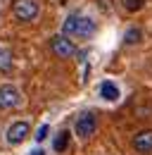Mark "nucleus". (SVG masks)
I'll return each mask as SVG.
<instances>
[{"instance_id": "nucleus-10", "label": "nucleus", "mask_w": 152, "mask_h": 155, "mask_svg": "<svg viewBox=\"0 0 152 155\" xmlns=\"http://www.w3.org/2000/svg\"><path fill=\"white\" fill-rule=\"evenodd\" d=\"M10 69H12V55L10 50L0 48V72H10Z\"/></svg>"}, {"instance_id": "nucleus-5", "label": "nucleus", "mask_w": 152, "mask_h": 155, "mask_svg": "<svg viewBox=\"0 0 152 155\" xmlns=\"http://www.w3.org/2000/svg\"><path fill=\"white\" fill-rule=\"evenodd\" d=\"M95 129H97V117L93 112H83V115L76 119L74 124V131L76 136H81V138H88V136L95 134Z\"/></svg>"}, {"instance_id": "nucleus-13", "label": "nucleus", "mask_w": 152, "mask_h": 155, "mask_svg": "<svg viewBox=\"0 0 152 155\" xmlns=\"http://www.w3.org/2000/svg\"><path fill=\"white\" fill-rule=\"evenodd\" d=\"M48 131H50V127H48V124H43V127H38V131H36V141H38V143L48 138Z\"/></svg>"}, {"instance_id": "nucleus-4", "label": "nucleus", "mask_w": 152, "mask_h": 155, "mask_svg": "<svg viewBox=\"0 0 152 155\" xmlns=\"http://www.w3.org/2000/svg\"><path fill=\"white\" fill-rule=\"evenodd\" d=\"M31 134V127H29V122H14V124H10L7 127V131H5V138H7V143L10 146H19V143H24L26 138Z\"/></svg>"}, {"instance_id": "nucleus-8", "label": "nucleus", "mask_w": 152, "mask_h": 155, "mask_svg": "<svg viewBox=\"0 0 152 155\" xmlns=\"http://www.w3.org/2000/svg\"><path fill=\"white\" fill-rule=\"evenodd\" d=\"M100 96L105 98V100H116V98H119V88H116V84L105 81V84L100 86Z\"/></svg>"}, {"instance_id": "nucleus-14", "label": "nucleus", "mask_w": 152, "mask_h": 155, "mask_svg": "<svg viewBox=\"0 0 152 155\" xmlns=\"http://www.w3.org/2000/svg\"><path fill=\"white\" fill-rule=\"evenodd\" d=\"M31 155H45L43 150H31Z\"/></svg>"}, {"instance_id": "nucleus-1", "label": "nucleus", "mask_w": 152, "mask_h": 155, "mask_svg": "<svg viewBox=\"0 0 152 155\" xmlns=\"http://www.w3.org/2000/svg\"><path fill=\"white\" fill-rule=\"evenodd\" d=\"M95 21L90 17H78V15H69L64 24H62V34L69 38H90L95 34Z\"/></svg>"}, {"instance_id": "nucleus-12", "label": "nucleus", "mask_w": 152, "mask_h": 155, "mask_svg": "<svg viewBox=\"0 0 152 155\" xmlns=\"http://www.w3.org/2000/svg\"><path fill=\"white\" fill-rule=\"evenodd\" d=\"M143 5H145V0H124V7H126L128 12H138Z\"/></svg>"}, {"instance_id": "nucleus-6", "label": "nucleus", "mask_w": 152, "mask_h": 155, "mask_svg": "<svg viewBox=\"0 0 152 155\" xmlns=\"http://www.w3.org/2000/svg\"><path fill=\"white\" fill-rule=\"evenodd\" d=\"M21 96H19L17 86H12V84H2L0 86V110H12V107H17Z\"/></svg>"}, {"instance_id": "nucleus-2", "label": "nucleus", "mask_w": 152, "mask_h": 155, "mask_svg": "<svg viewBox=\"0 0 152 155\" xmlns=\"http://www.w3.org/2000/svg\"><path fill=\"white\" fill-rule=\"evenodd\" d=\"M12 15L17 21H33L40 15V2L38 0H14L12 2Z\"/></svg>"}, {"instance_id": "nucleus-9", "label": "nucleus", "mask_w": 152, "mask_h": 155, "mask_svg": "<svg viewBox=\"0 0 152 155\" xmlns=\"http://www.w3.org/2000/svg\"><path fill=\"white\" fill-rule=\"evenodd\" d=\"M52 146H55V150H57V153H62V150H67V146H69V131H59Z\"/></svg>"}, {"instance_id": "nucleus-11", "label": "nucleus", "mask_w": 152, "mask_h": 155, "mask_svg": "<svg viewBox=\"0 0 152 155\" xmlns=\"http://www.w3.org/2000/svg\"><path fill=\"white\" fill-rule=\"evenodd\" d=\"M140 38H143V31L140 29H128L126 36H124V43L126 45H135V43H140Z\"/></svg>"}, {"instance_id": "nucleus-3", "label": "nucleus", "mask_w": 152, "mask_h": 155, "mask_svg": "<svg viewBox=\"0 0 152 155\" xmlns=\"http://www.w3.org/2000/svg\"><path fill=\"white\" fill-rule=\"evenodd\" d=\"M50 50L55 53L57 58H62V60H69V58H74L76 55V45H74V41L69 38V36H52V41H50Z\"/></svg>"}, {"instance_id": "nucleus-7", "label": "nucleus", "mask_w": 152, "mask_h": 155, "mask_svg": "<svg viewBox=\"0 0 152 155\" xmlns=\"http://www.w3.org/2000/svg\"><path fill=\"white\" fill-rule=\"evenodd\" d=\"M133 148L140 155L152 153V129H143V131H138L133 136Z\"/></svg>"}]
</instances>
